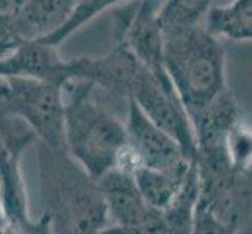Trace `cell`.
I'll list each match as a JSON object with an SVG mask.
<instances>
[{
    "label": "cell",
    "mask_w": 252,
    "mask_h": 234,
    "mask_svg": "<svg viewBox=\"0 0 252 234\" xmlns=\"http://www.w3.org/2000/svg\"><path fill=\"white\" fill-rule=\"evenodd\" d=\"M107 206L110 227L105 233L166 234L163 215L144 200L133 175L127 169L115 167L97 178Z\"/></svg>",
    "instance_id": "52a82bcc"
},
{
    "label": "cell",
    "mask_w": 252,
    "mask_h": 234,
    "mask_svg": "<svg viewBox=\"0 0 252 234\" xmlns=\"http://www.w3.org/2000/svg\"><path fill=\"white\" fill-rule=\"evenodd\" d=\"M201 24L212 36L221 41L248 42L252 38V0L212 5Z\"/></svg>",
    "instance_id": "4fadbf2b"
},
{
    "label": "cell",
    "mask_w": 252,
    "mask_h": 234,
    "mask_svg": "<svg viewBox=\"0 0 252 234\" xmlns=\"http://www.w3.org/2000/svg\"><path fill=\"white\" fill-rule=\"evenodd\" d=\"M0 106L22 119L36 134V141L66 149L62 86L30 77H0Z\"/></svg>",
    "instance_id": "5b68a950"
},
{
    "label": "cell",
    "mask_w": 252,
    "mask_h": 234,
    "mask_svg": "<svg viewBox=\"0 0 252 234\" xmlns=\"http://www.w3.org/2000/svg\"><path fill=\"white\" fill-rule=\"evenodd\" d=\"M24 42L17 31L13 13H0V58L11 53Z\"/></svg>",
    "instance_id": "ac0fdd59"
},
{
    "label": "cell",
    "mask_w": 252,
    "mask_h": 234,
    "mask_svg": "<svg viewBox=\"0 0 252 234\" xmlns=\"http://www.w3.org/2000/svg\"><path fill=\"white\" fill-rule=\"evenodd\" d=\"M215 0H163L158 19L163 33L201 24Z\"/></svg>",
    "instance_id": "2e32d148"
},
{
    "label": "cell",
    "mask_w": 252,
    "mask_h": 234,
    "mask_svg": "<svg viewBox=\"0 0 252 234\" xmlns=\"http://www.w3.org/2000/svg\"><path fill=\"white\" fill-rule=\"evenodd\" d=\"M42 215L49 233L95 234L110 227L105 200L93 178L66 149L36 141Z\"/></svg>",
    "instance_id": "6da1fadb"
},
{
    "label": "cell",
    "mask_w": 252,
    "mask_h": 234,
    "mask_svg": "<svg viewBox=\"0 0 252 234\" xmlns=\"http://www.w3.org/2000/svg\"><path fill=\"white\" fill-rule=\"evenodd\" d=\"M199 194L197 167L193 159L185 175L179 192L172 202L161 211L166 234H188L193 233V214Z\"/></svg>",
    "instance_id": "9a60e30c"
},
{
    "label": "cell",
    "mask_w": 252,
    "mask_h": 234,
    "mask_svg": "<svg viewBox=\"0 0 252 234\" xmlns=\"http://www.w3.org/2000/svg\"><path fill=\"white\" fill-rule=\"evenodd\" d=\"M25 149L0 145V200L8 231L17 234H49L46 223L34 220L29 209V198L21 172V156Z\"/></svg>",
    "instance_id": "30bf717a"
},
{
    "label": "cell",
    "mask_w": 252,
    "mask_h": 234,
    "mask_svg": "<svg viewBox=\"0 0 252 234\" xmlns=\"http://www.w3.org/2000/svg\"><path fill=\"white\" fill-rule=\"evenodd\" d=\"M10 233L8 231V223H6V217L3 212V206H2V200H0V234Z\"/></svg>",
    "instance_id": "ffe728a7"
},
{
    "label": "cell",
    "mask_w": 252,
    "mask_h": 234,
    "mask_svg": "<svg viewBox=\"0 0 252 234\" xmlns=\"http://www.w3.org/2000/svg\"><path fill=\"white\" fill-rule=\"evenodd\" d=\"M126 122L127 147L118 167L132 172L135 167H149L168 172H184L191 159L171 134L155 125L132 99H127Z\"/></svg>",
    "instance_id": "8992f818"
},
{
    "label": "cell",
    "mask_w": 252,
    "mask_h": 234,
    "mask_svg": "<svg viewBox=\"0 0 252 234\" xmlns=\"http://www.w3.org/2000/svg\"><path fill=\"white\" fill-rule=\"evenodd\" d=\"M22 0H0V13H13Z\"/></svg>",
    "instance_id": "d6986e66"
},
{
    "label": "cell",
    "mask_w": 252,
    "mask_h": 234,
    "mask_svg": "<svg viewBox=\"0 0 252 234\" xmlns=\"http://www.w3.org/2000/svg\"><path fill=\"white\" fill-rule=\"evenodd\" d=\"M127 99H132L155 125L171 134L189 158L194 159L196 141L193 127L172 84L160 81L149 69L143 66Z\"/></svg>",
    "instance_id": "ba28073f"
},
{
    "label": "cell",
    "mask_w": 252,
    "mask_h": 234,
    "mask_svg": "<svg viewBox=\"0 0 252 234\" xmlns=\"http://www.w3.org/2000/svg\"><path fill=\"white\" fill-rule=\"evenodd\" d=\"M75 0H22L13 11L17 31L24 41L47 38L66 22Z\"/></svg>",
    "instance_id": "7c38bea8"
},
{
    "label": "cell",
    "mask_w": 252,
    "mask_h": 234,
    "mask_svg": "<svg viewBox=\"0 0 252 234\" xmlns=\"http://www.w3.org/2000/svg\"><path fill=\"white\" fill-rule=\"evenodd\" d=\"M63 130L67 153L97 180L119 166L127 147L126 124L94 100V86L69 80L63 86Z\"/></svg>",
    "instance_id": "7a4b0ae2"
},
{
    "label": "cell",
    "mask_w": 252,
    "mask_h": 234,
    "mask_svg": "<svg viewBox=\"0 0 252 234\" xmlns=\"http://www.w3.org/2000/svg\"><path fill=\"white\" fill-rule=\"evenodd\" d=\"M126 0H75V5L72 8L71 14L66 19V22L55 30L47 38L39 39L41 42L49 46H60L64 39H67L71 34H74L77 30H80L83 25L91 22L95 16H99L108 8L115 6L118 3H123Z\"/></svg>",
    "instance_id": "e0dca14e"
},
{
    "label": "cell",
    "mask_w": 252,
    "mask_h": 234,
    "mask_svg": "<svg viewBox=\"0 0 252 234\" xmlns=\"http://www.w3.org/2000/svg\"><path fill=\"white\" fill-rule=\"evenodd\" d=\"M66 59L57 47L41 41H24L11 53L0 58V77H30L63 86L67 81Z\"/></svg>",
    "instance_id": "8fae6325"
},
{
    "label": "cell",
    "mask_w": 252,
    "mask_h": 234,
    "mask_svg": "<svg viewBox=\"0 0 252 234\" xmlns=\"http://www.w3.org/2000/svg\"><path fill=\"white\" fill-rule=\"evenodd\" d=\"M188 169L184 172H168L149 167H135L130 173L133 175L135 184L144 200L155 209L163 211L179 192Z\"/></svg>",
    "instance_id": "5bb4252c"
},
{
    "label": "cell",
    "mask_w": 252,
    "mask_h": 234,
    "mask_svg": "<svg viewBox=\"0 0 252 234\" xmlns=\"http://www.w3.org/2000/svg\"><path fill=\"white\" fill-rule=\"evenodd\" d=\"M163 63L187 112L208 105L225 86V44L202 24L163 33Z\"/></svg>",
    "instance_id": "3957f363"
},
{
    "label": "cell",
    "mask_w": 252,
    "mask_h": 234,
    "mask_svg": "<svg viewBox=\"0 0 252 234\" xmlns=\"http://www.w3.org/2000/svg\"><path fill=\"white\" fill-rule=\"evenodd\" d=\"M199 194L193 233H251V167L225 156H194Z\"/></svg>",
    "instance_id": "277c9868"
},
{
    "label": "cell",
    "mask_w": 252,
    "mask_h": 234,
    "mask_svg": "<svg viewBox=\"0 0 252 234\" xmlns=\"http://www.w3.org/2000/svg\"><path fill=\"white\" fill-rule=\"evenodd\" d=\"M143 64L121 41H115L108 53L99 58L66 59V77L69 80H83L111 95L127 99L135 78Z\"/></svg>",
    "instance_id": "9c48e42d"
}]
</instances>
